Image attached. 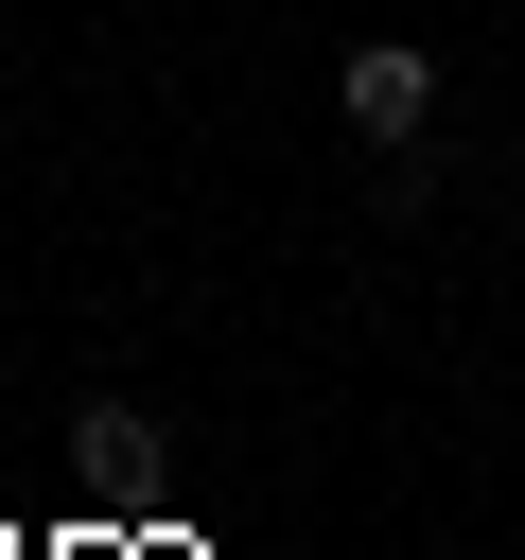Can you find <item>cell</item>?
<instances>
[{"label": "cell", "mask_w": 525, "mask_h": 560, "mask_svg": "<svg viewBox=\"0 0 525 560\" xmlns=\"http://www.w3.org/2000/svg\"><path fill=\"white\" fill-rule=\"evenodd\" d=\"M350 122H368V140H420V122H438V70H420L402 35H385V52H350Z\"/></svg>", "instance_id": "6da1fadb"}]
</instances>
